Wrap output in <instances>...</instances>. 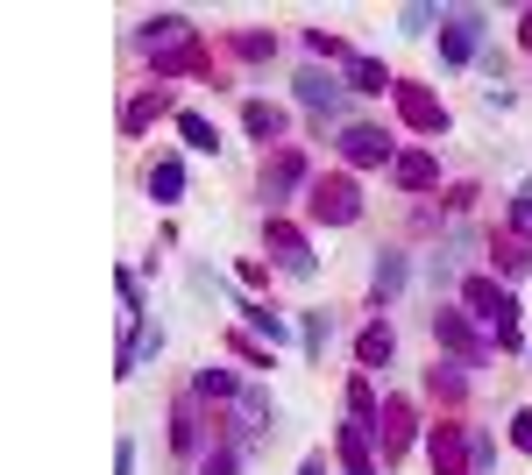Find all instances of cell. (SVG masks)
Here are the masks:
<instances>
[{
  "label": "cell",
  "instance_id": "cell-14",
  "mask_svg": "<svg viewBox=\"0 0 532 475\" xmlns=\"http://www.w3.org/2000/svg\"><path fill=\"white\" fill-rule=\"evenodd\" d=\"M348 412H355V426H362V433H384V419H376V390H369V376H355V383H348Z\"/></svg>",
  "mask_w": 532,
  "mask_h": 475
},
{
  "label": "cell",
  "instance_id": "cell-6",
  "mask_svg": "<svg viewBox=\"0 0 532 475\" xmlns=\"http://www.w3.org/2000/svg\"><path fill=\"white\" fill-rule=\"evenodd\" d=\"M306 185V164H298L291 149H277L270 164H263V199H284V192H298Z\"/></svg>",
  "mask_w": 532,
  "mask_h": 475
},
{
  "label": "cell",
  "instance_id": "cell-28",
  "mask_svg": "<svg viewBox=\"0 0 532 475\" xmlns=\"http://www.w3.org/2000/svg\"><path fill=\"white\" fill-rule=\"evenodd\" d=\"M114 475H135V440H121V447H114Z\"/></svg>",
  "mask_w": 532,
  "mask_h": 475
},
{
  "label": "cell",
  "instance_id": "cell-18",
  "mask_svg": "<svg viewBox=\"0 0 532 475\" xmlns=\"http://www.w3.org/2000/svg\"><path fill=\"white\" fill-rule=\"evenodd\" d=\"M355 355H362V369H376V362H391V327L384 320H376L362 341H355Z\"/></svg>",
  "mask_w": 532,
  "mask_h": 475
},
{
  "label": "cell",
  "instance_id": "cell-8",
  "mask_svg": "<svg viewBox=\"0 0 532 475\" xmlns=\"http://www.w3.org/2000/svg\"><path fill=\"white\" fill-rule=\"evenodd\" d=\"M341 71H348V93H391V71L376 64V57H362V50H355Z\"/></svg>",
  "mask_w": 532,
  "mask_h": 475
},
{
  "label": "cell",
  "instance_id": "cell-4",
  "mask_svg": "<svg viewBox=\"0 0 532 475\" xmlns=\"http://www.w3.org/2000/svg\"><path fill=\"white\" fill-rule=\"evenodd\" d=\"M341 156H348L355 171H369V164H391V135H384V128H348V135H341Z\"/></svg>",
  "mask_w": 532,
  "mask_h": 475
},
{
  "label": "cell",
  "instance_id": "cell-17",
  "mask_svg": "<svg viewBox=\"0 0 532 475\" xmlns=\"http://www.w3.org/2000/svg\"><path fill=\"white\" fill-rule=\"evenodd\" d=\"M341 461H348V475H376V461H369V433H362V426H341Z\"/></svg>",
  "mask_w": 532,
  "mask_h": 475
},
{
  "label": "cell",
  "instance_id": "cell-16",
  "mask_svg": "<svg viewBox=\"0 0 532 475\" xmlns=\"http://www.w3.org/2000/svg\"><path fill=\"white\" fill-rule=\"evenodd\" d=\"M242 128H249L256 142H277V135H284V114L263 107V100H249V107H242Z\"/></svg>",
  "mask_w": 532,
  "mask_h": 475
},
{
  "label": "cell",
  "instance_id": "cell-9",
  "mask_svg": "<svg viewBox=\"0 0 532 475\" xmlns=\"http://www.w3.org/2000/svg\"><path fill=\"white\" fill-rule=\"evenodd\" d=\"M270 242H277V263L291 270V277H313V256H306V242L284 227V220H270Z\"/></svg>",
  "mask_w": 532,
  "mask_h": 475
},
{
  "label": "cell",
  "instance_id": "cell-1",
  "mask_svg": "<svg viewBox=\"0 0 532 475\" xmlns=\"http://www.w3.org/2000/svg\"><path fill=\"white\" fill-rule=\"evenodd\" d=\"M462 298H469V312H476L483 327H497L504 341H518V327H511V291H497L490 277H469V284H462Z\"/></svg>",
  "mask_w": 532,
  "mask_h": 475
},
{
  "label": "cell",
  "instance_id": "cell-20",
  "mask_svg": "<svg viewBox=\"0 0 532 475\" xmlns=\"http://www.w3.org/2000/svg\"><path fill=\"white\" fill-rule=\"evenodd\" d=\"M398 100H405V114H412V121H419V128H447V114H440V107H433V100H426V93H412V86H405V93H398Z\"/></svg>",
  "mask_w": 532,
  "mask_h": 475
},
{
  "label": "cell",
  "instance_id": "cell-2",
  "mask_svg": "<svg viewBox=\"0 0 532 475\" xmlns=\"http://www.w3.org/2000/svg\"><path fill=\"white\" fill-rule=\"evenodd\" d=\"M476 43H483V15H476V8H454V15L440 22V57H447V64H469Z\"/></svg>",
  "mask_w": 532,
  "mask_h": 475
},
{
  "label": "cell",
  "instance_id": "cell-25",
  "mask_svg": "<svg viewBox=\"0 0 532 475\" xmlns=\"http://www.w3.org/2000/svg\"><path fill=\"white\" fill-rule=\"evenodd\" d=\"M242 412H249V419H277V405H270V390H242Z\"/></svg>",
  "mask_w": 532,
  "mask_h": 475
},
{
  "label": "cell",
  "instance_id": "cell-31",
  "mask_svg": "<svg viewBox=\"0 0 532 475\" xmlns=\"http://www.w3.org/2000/svg\"><path fill=\"white\" fill-rule=\"evenodd\" d=\"M525 43H532V15H525Z\"/></svg>",
  "mask_w": 532,
  "mask_h": 475
},
{
  "label": "cell",
  "instance_id": "cell-22",
  "mask_svg": "<svg viewBox=\"0 0 532 475\" xmlns=\"http://www.w3.org/2000/svg\"><path fill=\"white\" fill-rule=\"evenodd\" d=\"M171 447H178V454H192V447H199V426H192V405H178V412H171Z\"/></svg>",
  "mask_w": 532,
  "mask_h": 475
},
{
  "label": "cell",
  "instance_id": "cell-26",
  "mask_svg": "<svg viewBox=\"0 0 532 475\" xmlns=\"http://www.w3.org/2000/svg\"><path fill=\"white\" fill-rule=\"evenodd\" d=\"M235 461H242V454H235V447H213V454H206V468H199V475H235Z\"/></svg>",
  "mask_w": 532,
  "mask_h": 475
},
{
  "label": "cell",
  "instance_id": "cell-11",
  "mask_svg": "<svg viewBox=\"0 0 532 475\" xmlns=\"http://www.w3.org/2000/svg\"><path fill=\"white\" fill-rule=\"evenodd\" d=\"M242 320H249V334H256V341H270V348H284V341H291L284 312H270V305H242Z\"/></svg>",
  "mask_w": 532,
  "mask_h": 475
},
{
  "label": "cell",
  "instance_id": "cell-13",
  "mask_svg": "<svg viewBox=\"0 0 532 475\" xmlns=\"http://www.w3.org/2000/svg\"><path fill=\"white\" fill-rule=\"evenodd\" d=\"M369 291H376V305H391V298L405 291V256H376V277H369Z\"/></svg>",
  "mask_w": 532,
  "mask_h": 475
},
{
  "label": "cell",
  "instance_id": "cell-30",
  "mask_svg": "<svg viewBox=\"0 0 532 475\" xmlns=\"http://www.w3.org/2000/svg\"><path fill=\"white\" fill-rule=\"evenodd\" d=\"M298 475H327V461H320V454H313V461H306V468H298Z\"/></svg>",
  "mask_w": 532,
  "mask_h": 475
},
{
  "label": "cell",
  "instance_id": "cell-7",
  "mask_svg": "<svg viewBox=\"0 0 532 475\" xmlns=\"http://www.w3.org/2000/svg\"><path fill=\"white\" fill-rule=\"evenodd\" d=\"M433 334H440V348H454L462 362H483V348H476V334L462 327V312H433Z\"/></svg>",
  "mask_w": 532,
  "mask_h": 475
},
{
  "label": "cell",
  "instance_id": "cell-24",
  "mask_svg": "<svg viewBox=\"0 0 532 475\" xmlns=\"http://www.w3.org/2000/svg\"><path fill=\"white\" fill-rule=\"evenodd\" d=\"M398 22H405V29H412V36H426V29H433V22H447V15H440V8H405V15H398Z\"/></svg>",
  "mask_w": 532,
  "mask_h": 475
},
{
  "label": "cell",
  "instance_id": "cell-3",
  "mask_svg": "<svg viewBox=\"0 0 532 475\" xmlns=\"http://www.w3.org/2000/svg\"><path fill=\"white\" fill-rule=\"evenodd\" d=\"M355 213H362V199H355V185H348V178H320V185H313V220L348 227Z\"/></svg>",
  "mask_w": 532,
  "mask_h": 475
},
{
  "label": "cell",
  "instance_id": "cell-5",
  "mask_svg": "<svg viewBox=\"0 0 532 475\" xmlns=\"http://www.w3.org/2000/svg\"><path fill=\"white\" fill-rule=\"evenodd\" d=\"M341 93H348V86H341L334 71H298V100H306L313 114H334V107H341Z\"/></svg>",
  "mask_w": 532,
  "mask_h": 475
},
{
  "label": "cell",
  "instance_id": "cell-15",
  "mask_svg": "<svg viewBox=\"0 0 532 475\" xmlns=\"http://www.w3.org/2000/svg\"><path fill=\"white\" fill-rule=\"evenodd\" d=\"M185 36H192V22H185V15H157V22L142 29V43H149V50H178Z\"/></svg>",
  "mask_w": 532,
  "mask_h": 475
},
{
  "label": "cell",
  "instance_id": "cell-27",
  "mask_svg": "<svg viewBox=\"0 0 532 475\" xmlns=\"http://www.w3.org/2000/svg\"><path fill=\"white\" fill-rule=\"evenodd\" d=\"M511 220H518V234H532V185L518 192V206H511Z\"/></svg>",
  "mask_w": 532,
  "mask_h": 475
},
{
  "label": "cell",
  "instance_id": "cell-19",
  "mask_svg": "<svg viewBox=\"0 0 532 475\" xmlns=\"http://www.w3.org/2000/svg\"><path fill=\"white\" fill-rule=\"evenodd\" d=\"M199 398H242L235 369H199Z\"/></svg>",
  "mask_w": 532,
  "mask_h": 475
},
{
  "label": "cell",
  "instance_id": "cell-29",
  "mask_svg": "<svg viewBox=\"0 0 532 475\" xmlns=\"http://www.w3.org/2000/svg\"><path fill=\"white\" fill-rule=\"evenodd\" d=\"M511 440H518V447H532V412H518V419H511Z\"/></svg>",
  "mask_w": 532,
  "mask_h": 475
},
{
  "label": "cell",
  "instance_id": "cell-23",
  "mask_svg": "<svg viewBox=\"0 0 532 475\" xmlns=\"http://www.w3.org/2000/svg\"><path fill=\"white\" fill-rule=\"evenodd\" d=\"M306 355H327V312H306Z\"/></svg>",
  "mask_w": 532,
  "mask_h": 475
},
{
  "label": "cell",
  "instance_id": "cell-10",
  "mask_svg": "<svg viewBox=\"0 0 532 475\" xmlns=\"http://www.w3.org/2000/svg\"><path fill=\"white\" fill-rule=\"evenodd\" d=\"M433 178H440V156H433V149H412V156H398V185H405V192H426Z\"/></svg>",
  "mask_w": 532,
  "mask_h": 475
},
{
  "label": "cell",
  "instance_id": "cell-12",
  "mask_svg": "<svg viewBox=\"0 0 532 475\" xmlns=\"http://www.w3.org/2000/svg\"><path fill=\"white\" fill-rule=\"evenodd\" d=\"M149 192H157V206H178L185 199V164H178V156H164V164L149 171Z\"/></svg>",
  "mask_w": 532,
  "mask_h": 475
},
{
  "label": "cell",
  "instance_id": "cell-21",
  "mask_svg": "<svg viewBox=\"0 0 532 475\" xmlns=\"http://www.w3.org/2000/svg\"><path fill=\"white\" fill-rule=\"evenodd\" d=\"M178 135H185L192 149H220V135H213V121H206V114H178Z\"/></svg>",
  "mask_w": 532,
  "mask_h": 475
}]
</instances>
